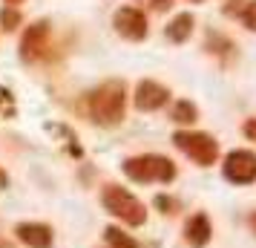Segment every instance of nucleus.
Instances as JSON below:
<instances>
[{
  "label": "nucleus",
  "mask_w": 256,
  "mask_h": 248,
  "mask_svg": "<svg viewBox=\"0 0 256 248\" xmlns=\"http://www.w3.org/2000/svg\"><path fill=\"white\" fill-rule=\"evenodd\" d=\"M90 116L92 121H98L101 127H116L124 121V107H127V87L124 81H104L101 87H95L90 98Z\"/></svg>",
  "instance_id": "1"
},
{
  "label": "nucleus",
  "mask_w": 256,
  "mask_h": 248,
  "mask_svg": "<svg viewBox=\"0 0 256 248\" xmlns=\"http://www.w3.org/2000/svg\"><path fill=\"white\" fill-rule=\"evenodd\" d=\"M124 173L132 182H173L176 165L167 156L144 153V156H130V159H124Z\"/></svg>",
  "instance_id": "2"
},
{
  "label": "nucleus",
  "mask_w": 256,
  "mask_h": 248,
  "mask_svg": "<svg viewBox=\"0 0 256 248\" xmlns=\"http://www.w3.org/2000/svg\"><path fill=\"white\" fill-rule=\"evenodd\" d=\"M101 202H104V208L112 213V216H118L121 222L132 225V228H138V225L147 222V208H144L130 190L118 188V185H106L104 193H101Z\"/></svg>",
  "instance_id": "3"
},
{
  "label": "nucleus",
  "mask_w": 256,
  "mask_h": 248,
  "mask_svg": "<svg viewBox=\"0 0 256 248\" xmlns=\"http://www.w3.org/2000/svg\"><path fill=\"white\" fill-rule=\"evenodd\" d=\"M173 144L202 167H210L219 159V142H216L213 136H208V133L178 130V133H173Z\"/></svg>",
  "instance_id": "4"
},
{
  "label": "nucleus",
  "mask_w": 256,
  "mask_h": 248,
  "mask_svg": "<svg viewBox=\"0 0 256 248\" xmlns=\"http://www.w3.org/2000/svg\"><path fill=\"white\" fill-rule=\"evenodd\" d=\"M112 26H116L118 35L132 41V44L144 41L147 32H150V29H147V15L141 12V9H136V6H121V9H116Z\"/></svg>",
  "instance_id": "5"
},
{
  "label": "nucleus",
  "mask_w": 256,
  "mask_h": 248,
  "mask_svg": "<svg viewBox=\"0 0 256 248\" xmlns=\"http://www.w3.org/2000/svg\"><path fill=\"white\" fill-rule=\"evenodd\" d=\"M222 170H224V179L233 185H250V182H256V153L233 150V153L224 156Z\"/></svg>",
  "instance_id": "6"
},
{
  "label": "nucleus",
  "mask_w": 256,
  "mask_h": 248,
  "mask_svg": "<svg viewBox=\"0 0 256 248\" xmlns=\"http://www.w3.org/2000/svg\"><path fill=\"white\" fill-rule=\"evenodd\" d=\"M49 47V21H35L26 26L20 38V58L24 61H38Z\"/></svg>",
  "instance_id": "7"
},
{
  "label": "nucleus",
  "mask_w": 256,
  "mask_h": 248,
  "mask_svg": "<svg viewBox=\"0 0 256 248\" xmlns=\"http://www.w3.org/2000/svg\"><path fill=\"white\" fill-rule=\"evenodd\" d=\"M167 98H170V90H167V87H162L158 81H150V78L138 81L136 95H132V101H136V107H138L141 113L162 110V107L167 104Z\"/></svg>",
  "instance_id": "8"
},
{
  "label": "nucleus",
  "mask_w": 256,
  "mask_h": 248,
  "mask_svg": "<svg viewBox=\"0 0 256 248\" xmlns=\"http://www.w3.org/2000/svg\"><path fill=\"white\" fill-rule=\"evenodd\" d=\"M14 234H18V239L29 248H52V242H55L52 228L44 225V222H20L14 228Z\"/></svg>",
  "instance_id": "9"
},
{
  "label": "nucleus",
  "mask_w": 256,
  "mask_h": 248,
  "mask_svg": "<svg viewBox=\"0 0 256 248\" xmlns=\"http://www.w3.org/2000/svg\"><path fill=\"white\" fill-rule=\"evenodd\" d=\"M210 234H213V228H210V219L204 213H196V216L184 225V239L193 248H204L210 242Z\"/></svg>",
  "instance_id": "10"
},
{
  "label": "nucleus",
  "mask_w": 256,
  "mask_h": 248,
  "mask_svg": "<svg viewBox=\"0 0 256 248\" xmlns=\"http://www.w3.org/2000/svg\"><path fill=\"white\" fill-rule=\"evenodd\" d=\"M193 15L190 12H182V15H176L170 24L164 26V38L167 41H173V44H184L187 38H190V32H193Z\"/></svg>",
  "instance_id": "11"
},
{
  "label": "nucleus",
  "mask_w": 256,
  "mask_h": 248,
  "mask_svg": "<svg viewBox=\"0 0 256 248\" xmlns=\"http://www.w3.org/2000/svg\"><path fill=\"white\" fill-rule=\"evenodd\" d=\"M104 239L110 248H141V242H136L130 234H124L121 228H116V225H110L104 231Z\"/></svg>",
  "instance_id": "12"
},
{
  "label": "nucleus",
  "mask_w": 256,
  "mask_h": 248,
  "mask_svg": "<svg viewBox=\"0 0 256 248\" xmlns=\"http://www.w3.org/2000/svg\"><path fill=\"white\" fill-rule=\"evenodd\" d=\"M198 118V110H196V104L193 101H176V107H173V121H178V124H193Z\"/></svg>",
  "instance_id": "13"
},
{
  "label": "nucleus",
  "mask_w": 256,
  "mask_h": 248,
  "mask_svg": "<svg viewBox=\"0 0 256 248\" xmlns=\"http://www.w3.org/2000/svg\"><path fill=\"white\" fill-rule=\"evenodd\" d=\"M20 12L14 9V6H3L0 9V29H6V32H14L18 26H20Z\"/></svg>",
  "instance_id": "14"
},
{
  "label": "nucleus",
  "mask_w": 256,
  "mask_h": 248,
  "mask_svg": "<svg viewBox=\"0 0 256 248\" xmlns=\"http://www.w3.org/2000/svg\"><path fill=\"white\" fill-rule=\"evenodd\" d=\"M242 24L250 29V32H256V0H250L248 6H244V12H242Z\"/></svg>",
  "instance_id": "15"
},
{
  "label": "nucleus",
  "mask_w": 256,
  "mask_h": 248,
  "mask_svg": "<svg viewBox=\"0 0 256 248\" xmlns=\"http://www.w3.org/2000/svg\"><path fill=\"white\" fill-rule=\"evenodd\" d=\"M156 205H158L164 213H173L176 211V202L170 199V196H164V193H158V196H156Z\"/></svg>",
  "instance_id": "16"
},
{
  "label": "nucleus",
  "mask_w": 256,
  "mask_h": 248,
  "mask_svg": "<svg viewBox=\"0 0 256 248\" xmlns=\"http://www.w3.org/2000/svg\"><path fill=\"white\" fill-rule=\"evenodd\" d=\"M144 3H150V9H156V12H167L173 6V0H144Z\"/></svg>",
  "instance_id": "17"
},
{
  "label": "nucleus",
  "mask_w": 256,
  "mask_h": 248,
  "mask_svg": "<svg viewBox=\"0 0 256 248\" xmlns=\"http://www.w3.org/2000/svg\"><path fill=\"white\" fill-rule=\"evenodd\" d=\"M244 136H248L250 142H256V118H248V121H244Z\"/></svg>",
  "instance_id": "18"
},
{
  "label": "nucleus",
  "mask_w": 256,
  "mask_h": 248,
  "mask_svg": "<svg viewBox=\"0 0 256 248\" xmlns=\"http://www.w3.org/2000/svg\"><path fill=\"white\" fill-rule=\"evenodd\" d=\"M6 188H9V173L0 167V190H6Z\"/></svg>",
  "instance_id": "19"
},
{
  "label": "nucleus",
  "mask_w": 256,
  "mask_h": 248,
  "mask_svg": "<svg viewBox=\"0 0 256 248\" xmlns=\"http://www.w3.org/2000/svg\"><path fill=\"white\" fill-rule=\"evenodd\" d=\"M248 222H250V231H254V234H256V211L250 213V219H248Z\"/></svg>",
  "instance_id": "20"
},
{
  "label": "nucleus",
  "mask_w": 256,
  "mask_h": 248,
  "mask_svg": "<svg viewBox=\"0 0 256 248\" xmlns=\"http://www.w3.org/2000/svg\"><path fill=\"white\" fill-rule=\"evenodd\" d=\"M18 3H24V0H6V6H14V9H18Z\"/></svg>",
  "instance_id": "21"
},
{
  "label": "nucleus",
  "mask_w": 256,
  "mask_h": 248,
  "mask_svg": "<svg viewBox=\"0 0 256 248\" xmlns=\"http://www.w3.org/2000/svg\"><path fill=\"white\" fill-rule=\"evenodd\" d=\"M190 3H204V0H190Z\"/></svg>",
  "instance_id": "22"
}]
</instances>
